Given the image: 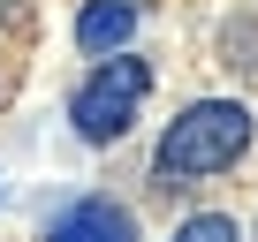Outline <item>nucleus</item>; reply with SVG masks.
<instances>
[{
    "instance_id": "obj_5",
    "label": "nucleus",
    "mask_w": 258,
    "mask_h": 242,
    "mask_svg": "<svg viewBox=\"0 0 258 242\" xmlns=\"http://www.w3.org/2000/svg\"><path fill=\"white\" fill-rule=\"evenodd\" d=\"M175 242H243V227H235L228 212H190V219L175 227Z\"/></svg>"
},
{
    "instance_id": "obj_3",
    "label": "nucleus",
    "mask_w": 258,
    "mask_h": 242,
    "mask_svg": "<svg viewBox=\"0 0 258 242\" xmlns=\"http://www.w3.org/2000/svg\"><path fill=\"white\" fill-rule=\"evenodd\" d=\"M46 242H137V212L114 204V197H76L46 227Z\"/></svg>"
},
{
    "instance_id": "obj_4",
    "label": "nucleus",
    "mask_w": 258,
    "mask_h": 242,
    "mask_svg": "<svg viewBox=\"0 0 258 242\" xmlns=\"http://www.w3.org/2000/svg\"><path fill=\"white\" fill-rule=\"evenodd\" d=\"M129 38H137V0H84V8H76V46L91 61L129 53Z\"/></svg>"
},
{
    "instance_id": "obj_2",
    "label": "nucleus",
    "mask_w": 258,
    "mask_h": 242,
    "mask_svg": "<svg viewBox=\"0 0 258 242\" xmlns=\"http://www.w3.org/2000/svg\"><path fill=\"white\" fill-rule=\"evenodd\" d=\"M145 91H152V61H137V53H106V61L76 83V98H69L76 137H84V144H121L129 121H137V106H145Z\"/></svg>"
},
{
    "instance_id": "obj_6",
    "label": "nucleus",
    "mask_w": 258,
    "mask_h": 242,
    "mask_svg": "<svg viewBox=\"0 0 258 242\" xmlns=\"http://www.w3.org/2000/svg\"><path fill=\"white\" fill-rule=\"evenodd\" d=\"M8 8H16V0H0V16H8Z\"/></svg>"
},
{
    "instance_id": "obj_1",
    "label": "nucleus",
    "mask_w": 258,
    "mask_h": 242,
    "mask_svg": "<svg viewBox=\"0 0 258 242\" xmlns=\"http://www.w3.org/2000/svg\"><path fill=\"white\" fill-rule=\"evenodd\" d=\"M243 152H250V106L243 98H190L167 129H160V144H152V182L160 189L213 182Z\"/></svg>"
}]
</instances>
